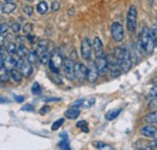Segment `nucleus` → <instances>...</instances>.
Instances as JSON below:
<instances>
[{
  "label": "nucleus",
  "instance_id": "nucleus-28",
  "mask_svg": "<svg viewBox=\"0 0 157 150\" xmlns=\"http://www.w3.org/2000/svg\"><path fill=\"white\" fill-rule=\"evenodd\" d=\"M32 93L33 94H40L41 93V87H40L39 82H34L32 86Z\"/></svg>",
  "mask_w": 157,
  "mask_h": 150
},
{
  "label": "nucleus",
  "instance_id": "nucleus-45",
  "mask_svg": "<svg viewBox=\"0 0 157 150\" xmlns=\"http://www.w3.org/2000/svg\"><path fill=\"white\" fill-rule=\"evenodd\" d=\"M154 147H157V139H155V140L151 143V148H154Z\"/></svg>",
  "mask_w": 157,
  "mask_h": 150
},
{
  "label": "nucleus",
  "instance_id": "nucleus-9",
  "mask_svg": "<svg viewBox=\"0 0 157 150\" xmlns=\"http://www.w3.org/2000/svg\"><path fill=\"white\" fill-rule=\"evenodd\" d=\"M94 65H96V68H97V70H98L99 75H105L106 73H108V70H109L108 59H106V57L104 56V55L96 58Z\"/></svg>",
  "mask_w": 157,
  "mask_h": 150
},
{
  "label": "nucleus",
  "instance_id": "nucleus-5",
  "mask_svg": "<svg viewBox=\"0 0 157 150\" xmlns=\"http://www.w3.org/2000/svg\"><path fill=\"white\" fill-rule=\"evenodd\" d=\"M127 28L131 33L136 32V28H137V9H136V6H129V9H128Z\"/></svg>",
  "mask_w": 157,
  "mask_h": 150
},
{
  "label": "nucleus",
  "instance_id": "nucleus-31",
  "mask_svg": "<svg viewBox=\"0 0 157 150\" xmlns=\"http://www.w3.org/2000/svg\"><path fill=\"white\" fill-rule=\"evenodd\" d=\"M23 11H24V14L27 15V16H33V7L32 6H29V5H25V6H23Z\"/></svg>",
  "mask_w": 157,
  "mask_h": 150
},
{
  "label": "nucleus",
  "instance_id": "nucleus-8",
  "mask_svg": "<svg viewBox=\"0 0 157 150\" xmlns=\"http://www.w3.org/2000/svg\"><path fill=\"white\" fill-rule=\"evenodd\" d=\"M120 65H121V69H122V73H127L131 70L132 65H133V62H132V57H131V53L129 51L126 49L124 50V53L120 61Z\"/></svg>",
  "mask_w": 157,
  "mask_h": 150
},
{
  "label": "nucleus",
  "instance_id": "nucleus-30",
  "mask_svg": "<svg viewBox=\"0 0 157 150\" xmlns=\"http://www.w3.org/2000/svg\"><path fill=\"white\" fill-rule=\"evenodd\" d=\"M149 98L154 99V98H157V86H152L151 90L149 91V94H147Z\"/></svg>",
  "mask_w": 157,
  "mask_h": 150
},
{
  "label": "nucleus",
  "instance_id": "nucleus-19",
  "mask_svg": "<svg viewBox=\"0 0 157 150\" xmlns=\"http://www.w3.org/2000/svg\"><path fill=\"white\" fill-rule=\"evenodd\" d=\"M47 10H48V5H47V2L45 0L44 1H40L39 4L36 5V11H38V14H40V15H45L47 12Z\"/></svg>",
  "mask_w": 157,
  "mask_h": 150
},
{
  "label": "nucleus",
  "instance_id": "nucleus-18",
  "mask_svg": "<svg viewBox=\"0 0 157 150\" xmlns=\"http://www.w3.org/2000/svg\"><path fill=\"white\" fill-rule=\"evenodd\" d=\"M28 61L32 63V64H36V62H40V57H39V53L36 52V50H33V51H29V53H28Z\"/></svg>",
  "mask_w": 157,
  "mask_h": 150
},
{
  "label": "nucleus",
  "instance_id": "nucleus-7",
  "mask_svg": "<svg viewBox=\"0 0 157 150\" xmlns=\"http://www.w3.org/2000/svg\"><path fill=\"white\" fill-rule=\"evenodd\" d=\"M92 50H93V46L90 41L88 38H85L82 41H81V56L83 59H91L92 57Z\"/></svg>",
  "mask_w": 157,
  "mask_h": 150
},
{
  "label": "nucleus",
  "instance_id": "nucleus-24",
  "mask_svg": "<svg viewBox=\"0 0 157 150\" xmlns=\"http://www.w3.org/2000/svg\"><path fill=\"white\" fill-rule=\"evenodd\" d=\"M93 147H96L97 149H114L113 145L106 144L104 142H93Z\"/></svg>",
  "mask_w": 157,
  "mask_h": 150
},
{
  "label": "nucleus",
  "instance_id": "nucleus-42",
  "mask_svg": "<svg viewBox=\"0 0 157 150\" xmlns=\"http://www.w3.org/2000/svg\"><path fill=\"white\" fill-rule=\"evenodd\" d=\"M15 99H16L17 102H20V103H22V102L24 101V97H22V96H15Z\"/></svg>",
  "mask_w": 157,
  "mask_h": 150
},
{
  "label": "nucleus",
  "instance_id": "nucleus-11",
  "mask_svg": "<svg viewBox=\"0 0 157 150\" xmlns=\"http://www.w3.org/2000/svg\"><path fill=\"white\" fill-rule=\"evenodd\" d=\"M93 51H94V56L97 57L103 56L104 53V46H103V41L99 39L98 37H96L93 39Z\"/></svg>",
  "mask_w": 157,
  "mask_h": 150
},
{
  "label": "nucleus",
  "instance_id": "nucleus-36",
  "mask_svg": "<svg viewBox=\"0 0 157 150\" xmlns=\"http://www.w3.org/2000/svg\"><path fill=\"white\" fill-rule=\"evenodd\" d=\"M22 110H25V112H33L34 110V107L32 104H25L24 107H22Z\"/></svg>",
  "mask_w": 157,
  "mask_h": 150
},
{
  "label": "nucleus",
  "instance_id": "nucleus-35",
  "mask_svg": "<svg viewBox=\"0 0 157 150\" xmlns=\"http://www.w3.org/2000/svg\"><path fill=\"white\" fill-rule=\"evenodd\" d=\"M59 148H62V149H69L70 147H69V144H68V140H62V142L59 143Z\"/></svg>",
  "mask_w": 157,
  "mask_h": 150
},
{
  "label": "nucleus",
  "instance_id": "nucleus-29",
  "mask_svg": "<svg viewBox=\"0 0 157 150\" xmlns=\"http://www.w3.org/2000/svg\"><path fill=\"white\" fill-rule=\"evenodd\" d=\"M7 30H9V23L2 22V23H1V26H0V33H1V35L4 37V35L7 33Z\"/></svg>",
  "mask_w": 157,
  "mask_h": 150
},
{
  "label": "nucleus",
  "instance_id": "nucleus-2",
  "mask_svg": "<svg viewBox=\"0 0 157 150\" xmlns=\"http://www.w3.org/2000/svg\"><path fill=\"white\" fill-rule=\"evenodd\" d=\"M63 63H64V58L63 55L60 53L58 49H55L51 52V57H50V69L52 73H59V70L63 68Z\"/></svg>",
  "mask_w": 157,
  "mask_h": 150
},
{
  "label": "nucleus",
  "instance_id": "nucleus-16",
  "mask_svg": "<svg viewBox=\"0 0 157 150\" xmlns=\"http://www.w3.org/2000/svg\"><path fill=\"white\" fill-rule=\"evenodd\" d=\"M80 116V109L78 108H74L71 107L70 109H68L65 112V117L67 119H70V120H75Z\"/></svg>",
  "mask_w": 157,
  "mask_h": 150
},
{
  "label": "nucleus",
  "instance_id": "nucleus-15",
  "mask_svg": "<svg viewBox=\"0 0 157 150\" xmlns=\"http://www.w3.org/2000/svg\"><path fill=\"white\" fill-rule=\"evenodd\" d=\"M98 75H99V73H98V70H97V68H96V65L93 67H90L88 68V74H87V80L90 81V82H96L97 81V79H98Z\"/></svg>",
  "mask_w": 157,
  "mask_h": 150
},
{
  "label": "nucleus",
  "instance_id": "nucleus-40",
  "mask_svg": "<svg viewBox=\"0 0 157 150\" xmlns=\"http://www.w3.org/2000/svg\"><path fill=\"white\" fill-rule=\"evenodd\" d=\"M151 30H152V37H154L155 45H156V47H157V27L156 28H154V29H151Z\"/></svg>",
  "mask_w": 157,
  "mask_h": 150
},
{
  "label": "nucleus",
  "instance_id": "nucleus-49",
  "mask_svg": "<svg viewBox=\"0 0 157 150\" xmlns=\"http://www.w3.org/2000/svg\"><path fill=\"white\" fill-rule=\"evenodd\" d=\"M25 1H33V0H25Z\"/></svg>",
  "mask_w": 157,
  "mask_h": 150
},
{
  "label": "nucleus",
  "instance_id": "nucleus-37",
  "mask_svg": "<svg viewBox=\"0 0 157 150\" xmlns=\"http://www.w3.org/2000/svg\"><path fill=\"white\" fill-rule=\"evenodd\" d=\"M51 10H52V11H58L59 10L58 1H53V2H52V5H51Z\"/></svg>",
  "mask_w": 157,
  "mask_h": 150
},
{
  "label": "nucleus",
  "instance_id": "nucleus-4",
  "mask_svg": "<svg viewBox=\"0 0 157 150\" xmlns=\"http://www.w3.org/2000/svg\"><path fill=\"white\" fill-rule=\"evenodd\" d=\"M75 64L74 63V59L71 58H67L64 59V63H63V72H64V76L68 79V80H74L75 79Z\"/></svg>",
  "mask_w": 157,
  "mask_h": 150
},
{
  "label": "nucleus",
  "instance_id": "nucleus-10",
  "mask_svg": "<svg viewBox=\"0 0 157 150\" xmlns=\"http://www.w3.org/2000/svg\"><path fill=\"white\" fill-rule=\"evenodd\" d=\"M88 74V68L82 64V63H76L75 64V79H78V81H83L85 79H87Z\"/></svg>",
  "mask_w": 157,
  "mask_h": 150
},
{
  "label": "nucleus",
  "instance_id": "nucleus-48",
  "mask_svg": "<svg viewBox=\"0 0 157 150\" xmlns=\"http://www.w3.org/2000/svg\"><path fill=\"white\" fill-rule=\"evenodd\" d=\"M4 1H13V0H4Z\"/></svg>",
  "mask_w": 157,
  "mask_h": 150
},
{
  "label": "nucleus",
  "instance_id": "nucleus-38",
  "mask_svg": "<svg viewBox=\"0 0 157 150\" xmlns=\"http://www.w3.org/2000/svg\"><path fill=\"white\" fill-rule=\"evenodd\" d=\"M51 110V108L48 107V105H46V107H42L41 109H40V114L41 115H45V114H47V112Z\"/></svg>",
  "mask_w": 157,
  "mask_h": 150
},
{
  "label": "nucleus",
  "instance_id": "nucleus-12",
  "mask_svg": "<svg viewBox=\"0 0 157 150\" xmlns=\"http://www.w3.org/2000/svg\"><path fill=\"white\" fill-rule=\"evenodd\" d=\"M16 7H17V5L15 4V2H12V1H5V4H2L1 5V12L2 14H12L15 10H16Z\"/></svg>",
  "mask_w": 157,
  "mask_h": 150
},
{
  "label": "nucleus",
  "instance_id": "nucleus-17",
  "mask_svg": "<svg viewBox=\"0 0 157 150\" xmlns=\"http://www.w3.org/2000/svg\"><path fill=\"white\" fill-rule=\"evenodd\" d=\"M5 46H6V51L11 55H17V47H18V44H15V42H11V41H6L5 42Z\"/></svg>",
  "mask_w": 157,
  "mask_h": 150
},
{
  "label": "nucleus",
  "instance_id": "nucleus-39",
  "mask_svg": "<svg viewBox=\"0 0 157 150\" xmlns=\"http://www.w3.org/2000/svg\"><path fill=\"white\" fill-rule=\"evenodd\" d=\"M25 38L29 40V42L30 44H34L35 41H36V37L35 35H32V34H28V35H25Z\"/></svg>",
  "mask_w": 157,
  "mask_h": 150
},
{
  "label": "nucleus",
  "instance_id": "nucleus-20",
  "mask_svg": "<svg viewBox=\"0 0 157 150\" xmlns=\"http://www.w3.org/2000/svg\"><path fill=\"white\" fill-rule=\"evenodd\" d=\"M28 53H29L28 49H27V47H25L23 44H18V47H17V55H15V56L25 58V57L28 56Z\"/></svg>",
  "mask_w": 157,
  "mask_h": 150
},
{
  "label": "nucleus",
  "instance_id": "nucleus-25",
  "mask_svg": "<svg viewBox=\"0 0 157 150\" xmlns=\"http://www.w3.org/2000/svg\"><path fill=\"white\" fill-rule=\"evenodd\" d=\"M0 77H1V82H7V80H9V69L5 65H1Z\"/></svg>",
  "mask_w": 157,
  "mask_h": 150
},
{
  "label": "nucleus",
  "instance_id": "nucleus-6",
  "mask_svg": "<svg viewBox=\"0 0 157 150\" xmlns=\"http://www.w3.org/2000/svg\"><path fill=\"white\" fill-rule=\"evenodd\" d=\"M111 37L116 42H121L124 38V32H123V27L120 22H114L111 24Z\"/></svg>",
  "mask_w": 157,
  "mask_h": 150
},
{
  "label": "nucleus",
  "instance_id": "nucleus-46",
  "mask_svg": "<svg viewBox=\"0 0 157 150\" xmlns=\"http://www.w3.org/2000/svg\"><path fill=\"white\" fill-rule=\"evenodd\" d=\"M154 139H157V130L155 132V134H154Z\"/></svg>",
  "mask_w": 157,
  "mask_h": 150
},
{
  "label": "nucleus",
  "instance_id": "nucleus-27",
  "mask_svg": "<svg viewBox=\"0 0 157 150\" xmlns=\"http://www.w3.org/2000/svg\"><path fill=\"white\" fill-rule=\"evenodd\" d=\"M22 29H23V32H24L25 35L32 34V32H33V24H32V23H25Z\"/></svg>",
  "mask_w": 157,
  "mask_h": 150
},
{
  "label": "nucleus",
  "instance_id": "nucleus-22",
  "mask_svg": "<svg viewBox=\"0 0 157 150\" xmlns=\"http://www.w3.org/2000/svg\"><path fill=\"white\" fill-rule=\"evenodd\" d=\"M145 122L147 124H157V112H152L145 116Z\"/></svg>",
  "mask_w": 157,
  "mask_h": 150
},
{
  "label": "nucleus",
  "instance_id": "nucleus-41",
  "mask_svg": "<svg viewBox=\"0 0 157 150\" xmlns=\"http://www.w3.org/2000/svg\"><path fill=\"white\" fill-rule=\"evenodd\" d=\"M83 126H87V122L83 120V121H78V127H80V128H82Z\"/></svg>",
  "mask_w": 157,
  "mask_h": 150
},
{
  "label": "nucleus",
  "instance_id": "nucleus-13",
  "mask_svg": "<svg viewBox=\"0 0 157 150\" xmlns=\"http://www.w3.org/2000/svg\"><path fill=\"white\" fill-rule=\"evenodd\" d=\"M157 128H155L151 124H149V125H146V126H144V127H141V130H140V133L143 134V136H145V137H149V138H154V134H155V132H156Z\"/></svg>",
  "mask_w": 157,
  "mask_h": 150
},
{
  "label": "nucleus",
  "instance_id": "nucleus-44",
  "mask_svg": "<svg viewBox=\"0 0 157 150\" xmlns=\"http://www.w3.org/2000/svg\"><path fill=\"white\" fill-rule=\"evenodd\" d=\"M81 130H82V132H85V133H88V127L87 126H83Z\"/></svg>",
  "mask_w": 157,
  "mask_h": 150
},
{
  "label": "nucleus",
  "instance_id": "nucleus-21",
  "mask_svg": "<svg viewBox=\"0 0 157 150\" xmlns=\"http://www.w3.org/2000/svg\"><path fill=\"white\" fill-rule=\"evenodd\" d=\"M120 112H121V109H113V110H109V112H106L105 117H106V120L111 121V120H114V119L117 117L118 115H120Z\"/></svg>",
  "mask_w": 157,
  "mask_h": 150
},
{
  "label": "nucleus",
  "instance_id": "nucleus-33",
  "mask_svg": "<svg viewBox=\"0 0 157 150\" xmlns=\"http://www.w3.org/2000/svg\"><path fill=\"white\" fill-rule=\"evenodd\" d=\"M11 29H12L13 33H18V32L21 30V24L20 23H17V22H13L12 26H11Z\"/></svg>",
  "mask_w": 157,
  "mask_h": 150
},
{
  "label": "nucleus",
  "instance_id": "nucleus-34",
  "mask_svg": "<svg viewBox=\"0 0 157 150\" xmlns=\"http://www.w3.org/2000/svg\"><path fill=\"white\" fill-rule=\"evenodd\" d=\"M57 75H58V73H53V76H50V77H51V80H52V81L57 82L58 85H62V82H63V81H62V79L58 77Z\"/></svg>",
  "mask_w": 157,
  "mask_h": 150
},
{
  "label": "nucleus",
  "instance_id": "nucleus-1",
  "mask_svg": "<svg viewBox=\"0 0 157 150\" xmlns=\"http://www.w3.org/2000/svg\"><path fill=\"white\" fill-rule=\"evenodd\" d=\"M139 44H140V49H143V51L146 55H151L154 52L155 49V41L152 37V30L149 27H143L141 32H140V37H139Z\"/></svg>",
  "mask_w": 157,
  "mask_h": 150
},
{
  "label": "nucleus",
  "instance_id": "nucleus-3",
  "mask_svg": "<svg viewBox=\"0 0 157 150\" xmlns=\"http://www.w3.org/2000/svg\"><path fill=\"white\" fill-rule=\"evenodd\" d=\"M108 59V65H109V73L111 77H117L120 76V74L122 73V69H121V65H120V62L116 58V56L114 55V52H111L110 55L106 56Z\"/></svg>",
  "mask_w": 157,
  "mask_h": 150
},
{
  "label": "nucleus",
  "instance_id": "nucleus-23",
  "mask_svg": "<svg viewBox=\"0 0 157 150\" xmlns=\"http://www.w3.org/2000/svg\"><path fill=\"white\" fill-rule=\"evenodd\" d=\"M94 102H96V98L94 97H90V98H87V99H83V102H82V109H88V108H91L92 105H94Z\"/></svg>",
  "mask_w": 157,
  "mask_h": 150
},
{
  "label": "nucleus",
  "instance_id": "nucleus-47",
  "mask_svg": "<svg viewBox=\"0 0 157 150\" xmlns=\"http://www.w3.org/2000/svg\"><path fill=\"white\" fill-rule=\"evenodd\" d=\"M1 102H2V103H5V102H7V99H6V101H5V98H4V97H2V98H1Z\"/></svg>",
  "mask_w": 157,
  "mask_h": 150
},
{
  "label": "nucleus",
  "instance_id": "nucleus-43",
  "mask_svg": "<svg viewBox=\"0 0 157 150\" xmlns=\"http://www.w3.org/2000/svg\"><path fill=\"white\" fill-rule=\"evenodd\" d=\"M60 101V98H48V99H46V102H59Z\"/></svg>",
  "mask_w": 157,
  "mask_h": 150
},
{
  "label": "nucleus",
  "instance_id": "nucleus-14",
  "mask_svg": "<svg viewBox=\"0 0 157 150\" xmlns=\"http://www.w3.org/2000/svg\"><path fill=\"white\" fill-rule=\"evenodd\" d=\"M10 76H11V79H12L13 82L18 84V82L22 81V77H23L24 75H23V73L21 72L18 68H13V69L10 70Z\"/></svg>",
  "mask_w": 157,
  "mask_h": 150
},
{
  "label": "nucleus",
  "instance_id": "nucleus-32",
  "mask_svg": "<svg viewBox=\"0 0 157 150\" xmlns=\"http://www.w3.org/2000/svg\"><path fill=\"white\" fill-rule=\"evenodd\" d=\"M63 122H64V119H59V120H57V121H56V122L52 125V127H51V128H52V131H56V130H58L59 127L63 125Z\"/></svg>",
  "mask_w": 157,
  "mask_h": 150
},
{
  "label": "nucleus",
  "instance_id": "nucleus-26",
  "mask_svg": "<svg viewBox=\"0 0 157 150\" xmlns=\"http://www.w3.org/2000/svg\"><path fill=\"white\" fill-rule=\"evenodd\" d=\"M50 57H51V53L47 51V52H45V53H42L41 56H40V63L41 64H47V63H50Z\"/></svg>",
  "mask_w": 157,
  "mask_h": 150
}]
</instances>
